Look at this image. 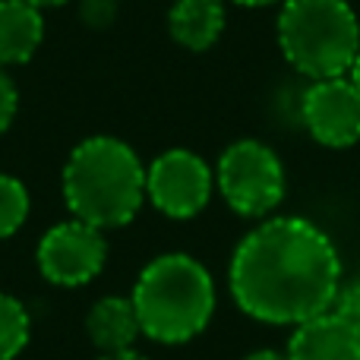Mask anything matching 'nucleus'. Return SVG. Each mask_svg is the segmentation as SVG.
Here are the masks:
<instances>
[{
    "label": "nucleus",
    "mask_w": 360,
    "mask_h": 360,
    "mask_svg": "<svg viewBox=\"0 0 360 360\" xmlns=\"http://www.w3.org/2000/svg\"><path fill=\"white\" fill-rule=\"evenodd\" d=\"M231 294L247 316L300 326L332 310L342 259L326 231L307 218H272L250 231L231 256Z\"/></svg>",
    "instance_id": "nucleus-1"
},
{
    "label": "nucleus",
    "mask_w": 360,
    "mask_h": 360,
    "mask_svg": "<svg viewBox=\"0 0 360 360\" xmlns=\"http://www.w3.org/2000/svg\"><path fill=\"white\" fill-rule=\"evenodd\" d=\"M63 199L79 221L98 231L120 228L143 209L146 168L127 143L92 136L70 152L63 168Z\"/></svg>",
    "instance_id": "nucleus-2"
},
{
    "label": "nucleus",
    "mask_w": 360,
    "mask_h": 360,
    "mask_svg": "<svg viewBox=\"0 0 360 360\" xmlns=\"http://www.w3.org/2000/svg\"><path fill=\"white\" fill-rule=\"evenodd\" d=\"M143 335L162 345L196 338L215 313V281L186 253H165L143 269L133 288Z\"/></svg>",
    "instance_id": "nucleus-3"
},
{
    "label": "nucleus",
    "mask_w": 360,
    "mask_h": 360,
    "mask_svg": "<svg viewBox=\"0 0 360 360\" xmlns=\"http://www.w3.org/2000/svg\"><path fill=\"white\" fill-rule=\"evenodd\" d=\"M278 44L307 79L345 76L360 51V22L348 0H285L278 13Z\"/></svg>",
    "instance_id": "nucleus-4"
},
{
    "label": "nucleus",
    "mask_w": 360,
    "mask_h": 360,
    "mask_svg": "<svg viewBox=\"0 0 360 360\" xmlns=\"http://www.w3.org/2000/svg\"><path fill=\"white\" fill-rule=\"evenodd\" d=\"M215 184L224 202L243 218H262L285 199V168L266 143L240 139L218 158Z\"/></svg>",
    "instance_id": "nucleus-5"
},
{
    "label": "nucleus",
    "mask_w": 360,
    "mask_h": 360,
    "mask_svg": "<svg viewBox=\"0 0 360 360\" xmlns=\"http://www.w3.org/2000/svg\"><path fill=\"white\" fill-rule=\"evenodd\" d=\"M215 174L190 149H168L146 168V199L168 218H193L209 205Z\"/></svg>",
    "instance_id": "nucleus-6"
},
{
    "label": "nucleus",
    "mask_w": 360,
    "mask_h": 360,
    "mask_svg": "<svg viewBox=\"0 0 360 360\" xmlns=\"http://www.w3.org/2000/svg\"><path fill=\"white\" fill-rule=\"evenodd\" d=\"M108 243L98 228L70 218L63 224H54L38 243V269L51 285L79 288L89 285L105 269Z\"/></svg>",
    "instance_id": "nucleus-7"
},
{
    "label": "nucleus",
    "mask_w": 360,
    "mask_h": 360,
    "mask_svg": "<svg viewBox=\"0 0 360 360\" xmlns=\"http://www.w3.org/2000/svg\"><path fill=\"white\" fill-rule=\"evenodd\" d=\"M300 117L316 143L345 149L360 139V92L351 79H316L304 92Z\"/></svg>",
    "instance_id": "nucleus-8"
},
{
    "label": "nucleus",
    "mask_w": 360,
    "mask_h": 360,
    "mask_svg": "<svg viewBox=\"0 0 360 360\" xmlns=\"http://www.w3.org/2000/svg\"><path fill=\"white\" fill-rule=\"evenodd\" d=\"M285 354L288 360H360V329L326 310L297 326Z\"/></svg>",
    "instance_id": "nucleus-9"
},
{
    "label": "nucleus",
    "mask_w": 360,
    "mask_h": 360,
    "mask_svg": "<svg viewBox=\"0 0 360 360\" xmlns=\"http://www.w3.org/2000/svg\"><path fill=\"white\" fill-rule=\"evenodd\" d=\"M86 332L95 348L101 354H108V351L133 348V342L143 335V326H139L136 307H133L130 297H101L89 310Z\"/></svg>",
    "instance_id": "nucleus-10"
},
{
    "label": "nucleus",
    "mask_w": 360,
    "mask_h": 360,
    "mask_svg": "<svg viewBox=\"0 0 360 360\" xmlns=\"http://www.w3.org/2000/svg\"><path fill=\"white\" fill-rule=\"evenodd\" d=\"M41 38V10L22 4V0H0V67L32 60Z\"/></svg>",
    "instance_id": "nucleus-11"
},
{
    "label": "nucleus",
    "mask_w": 360,
    "mask_h": 360,
    "mask_svg": "<svg viewBox=\"0 0 360 360\" xmlns=\"http://www.w3.org/2000/svg\"><path fill=\"white\" fill-rule=\"evenodd\" d=\"M168 29L171 38L186 51L212 48L224 29V0H174Z\"/></svg>",
    "instance_id": "nucleus-12"
},
{
    "label": "nucleus",
    "mask_w": 360,
    "mask_h": 360,
    "mask_svg": "<svg viewBox=\"0 0 360 360\" xmlns=\"http://www.w3.org/2000/svg\"><path fill=\"white\" fill-rule=\"evenodd\" d=\"M32 319L25 307L10 294H0V360H13L29 345Z\"/></svg>",
    "instance_id": "nucleus-13"
},
{
    "label": "nucleus",
    "mask_w": 360,
    "mask_h": 360,
    "mask_svg": "<svg viewBox=\"0 0 360 360\" xmlns=\"http://www.w3.org/2000/svg\"><path fill=\"white\" fill-rule=\"evenodd\" d=\"M29 190L22 186V180L0 174V240L22 228V221L29 218Z\"/></svg>",
    "instance_id": "nucleus-14"
},
{
    "label": "nucleus",
    "mask_w": 360,
    "mask_h": 360,
    "mask_svg": "<svg viewBox=\"0 0 360 360\" xmlns=\"http://www.w3.org/2000/svg\"><path fill=\"white\" fill-rule=\"evenodd\" d=\"M16 108H19V92L10 76L4 73V67H0V136L10 130L13 117H16Z\"/></svg>",
    "instance_id": "nucleus-15"
},
{
    "label": "nucleus",
    "mask_w": 360,
    "mask_h": 360,
    "mask_svg": "<svg viewBox=\"0 0 360 360\" xmlns=\"http://www.w3.org/2000/svg\"><path fill=\"white\" fill-rule=\"evenodd\" d=\"M332 310H335L338 316H345L348 323H354L357 329H360V281H354V285H348V288H342V291H338Z\"/></svg>",
    "instance_id": "nucleus-16"
},
{
    "label": "nucleus",
    "mask_w": 360,
    "mask_h": 360,
    "mask_svg": "<svg viewBox=\"0 0 360 360\" xmlns=\"http://www.w3.org/2000/svg\"><path fill=\"white\" fill-rule=\"evenodd\" d=\"M98 360H146V357L136 354L133 348H127V351H108V354H101Z\"/></svg>",
    "instance_id": "nucleus-17"
},
{
    "label": "nucleus",
    "mask_w": 360,
    "mask_h": 360,
    "mask_svg": "<svg viewBox=\"0 0 360 360\" xmlns=\"http://www.w3.org/2000/svg\"><path fill=\"white\" fill-rule=\"evenodd\" d=\"M243 360H288V354H281V351H272V348H262V351H253V354H247Z\"/></svg>",
    "instance_id": "nucleus-18"
},
{
    "label": "nucleus",
    "mask_w": 360,
    "mask_h": 360,
    "mask_svg": "<svg viewBox=\"0 0 360 360\" xmlns=\"http://www.w3.org/2000/svg\"><path fill=\"white\" fill-rule=\"evenodd\" d=\"M22 4L35 6V10H48V6H63L67 0H22Z\"/></svg>",
    "instance_id": "nucleus-19"
},
{
    "label": "nucleus",
    "mask_w": 360,
    "mask_h": 360,
    "mask_svg": "<svg viewBox=\"0 0 360 360\" xmlns=\"http://www.w3.org/2000/svg\"><path fill=\"white\" fill-rule=\"evenodd\" d=\"M348 79L357 86V92H360V51H357V57H354V63H351V70H348Z\"/></svg>",
    "instance_id": "nucleus-20"
},
{
    "label": "nucleus",
    "mask_w": 360,
    "mask_h": 360,
    "mask_svg": "<svg viewBox=\"0 0 360 360\" xmlns=\"http://www.w3.org/2000/svg\"><path fill=\"white\" fill-rule=\"evenodd\" d=\"M237 6H269V4H278V0H231Z\"/></svg>",
    "instance_id": "nucleus-21"
}]
</instances>
